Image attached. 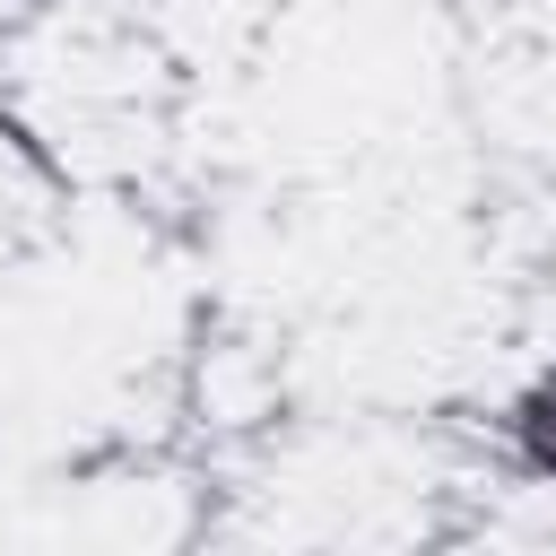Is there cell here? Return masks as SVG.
<instances>
[{
  "instance_id": "obj_1",
  "label": "cell",
  "mask_w": 556,
  "mask_h": 556,
  "mask_svg": "<svg viewBox=\"0 0 556 556\" xmlns=\"http://www.w3.org/2000/svg\"><path fill=\"white\" fill-rule=\"evenodd\" d=\"M513 460H521V478H530V486H547V495H556V365L513 400Z\"/></svg>"
}]
</instances>
